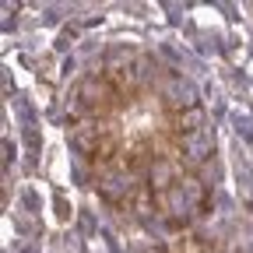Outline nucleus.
Masks as SVG:
<instances>
[{
    "label": "nucleus",
    "instance_id": "nucleus-7",
    "mask_svg": "<svg viewBox=\"0 0 253 253\" xmlns=\"http://www.w3.org/2000/svg\"><path fill=\"white\" fill-rule=\"evenodd\" d=\"M176 183H179V190L186 194V201L194 204V208H201V204H204V183H201L197 176H179Z\"/></svg>",
    "mask_w": 253,
    "mask_h": 253
},
{
    "label": "nucleus",
    "instance_id": "nucleus-2",
    "mask_svg": "<svg viewBox=\"0 0 253 253\" xmlns=\"http://www.w3.org/2000/svg\"><path fill=\"white\" fill-rule=\"evenodd\" d=\"M183 155H186V162L190 166H208V158H211V151H214V130L211 126H201V130H194V134H183Z\"/></svg>",
    "mask_w": 253,
    "mask_h": 253
},
{
    "label": "nucleus",
    "instance_id": "nucleus-1",
    "mask_svg": "<svg viewBox=\"0 0 253 253\" xmlns=\"http://www.w3.org/2000/svg\"><path fill=\"white\" fill-rule=\"evenodd\" d=\"M162 102L176 113H186V109H197V84L183 78V74H172L162 81Z\"/></svg>",
    "mask_w": 253,
    "mask_h": 253
},
{
    "label": "nucleus",
    "instance_id": "nucleus-3",
    "mask_svg": "<svg viewBox=\"0 0 253 253\" xmlns=\"http://www.w3.org/2000/svg\"><path fill=\"white\" fill-rule=\"evenodd\" d=\"M134 172H126V169H106L102 176H99V194L106 197V201H113V204H120V201H126L134 194Z\"/></svg>",
    "mask_w": 253,
    "mask_h": 253
},
{
    "label": "nucleus",
    "instance_id": "nucleus-6",
    "mask_svg": "<svg viewBox=\"0 0 253 253\" xmlns=\"http://www.w3.org/2000/svg\"><path fill=\"white\" fill-rule=\"evenodd\" d=\"M162 204H166V214H169L172 221H186L190 214H194V211H197L194 204H190V201H186V194H183V190H179V183L166 190V197H162Z\"/></svg>",
    "mask_w": 253,
    "mask_h": 253
},
{
    "label": "nucleus",
    "instance_id": "nucleus-4",
    "mask_svg": "<svg viewBox=\"0 0 253 253\" xmlns=\"http://www.w3.org/2000/svg\"><path fill=\"white\" fill-rule=\"evenodd\" d=\"M71 148L78 155H95L99 151V126L88 123V120H78L71 126Z\"/></svg>",
    "mask_w": 253,
    "mask_h": 253
},
{
    "label": "nucleus",
    "instance_id": "nucleus-5",
    "mask_svg": "<svg viewBox=\"0 0 253 253\" xmlns=\"http://www.w3.org/2000/svg\"><path fill=\"white\" fill-rule=\"evenodd\" d=\"M78 95H81L84 109H99V106H106V99H109V81L99 78V74H91V78H84V81L78 84Z\"/></svg>",
    "mask_w": 253,
    "mask_h": 253
},
{
    "label": "nucleus",
    "instance_id": "nucleus-8",
    "mask_svg": "<svg viewBox=\"0 0 253 253\" xmlns=\"http://www.w3.org/2000/svg\"><path fill=\"white\" fill-rule=\"evenodd\" d=\"M179 134H194V130H201L204 126V113H201V106L197 109H186V113H179Z\"/></svg>",
    "mask_w": 253,
    "mask_h": 253
},
{
    "label": "nucleus",
    "instance_id": "nucleus-11",
    "mask_svg": "<svg viewBox=\"0 0 253 253\" xmlns=\"http://www.w3.org/2000/svg\"><path fill=\"white\" fill-rule=\"evenodd\" d=\"M144 253H158V250H144Z\"/></svg>",
    "mask_w": 253,
    "mask_h": 253
},
{
    "label": "nucleus",
    "instance_id": "nucleus-9",
    "mask_svg": "<svg viewBox=\"0 0 253 253\" xmlns=\"http://www.w3.org/2000/svg\"><path fill=\"white\" fill-rule=\"evenodd\" d=\"M169 179H172V166H169V158H158V162L151 166V186L166 190V186H169Z\"/></svg>",
    "mask_w": 253,
    "mask_h": 253
},
{
    "label": "nucleus",
    "instance_id": "nucleus-10",
    "mask_svg": "<svg viewBox=\"0 0 253 253\" xmlns=\"http://www.w3.org/2000/svg\"><path fill=\"white\" fill-rule=\"evenodd\" d=\"M25 141H28L32 148H39V130H36V126H28V130H25Z\"/></svg>",
    "mask_w": 253,
    "mask_h": 253
}]
</instances>
